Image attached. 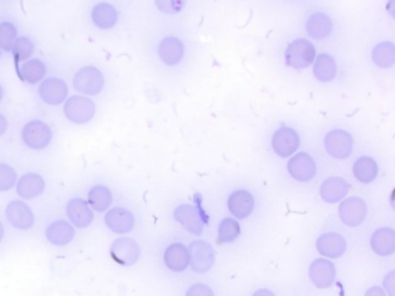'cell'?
I'll use <instances>...</instances> for the list:
<instances>
[{
	"mask_svg": "<svg viewBox=\"0 0 395 296\" xmlns=\"http://www.w3.org/2000/svg\"><path fill=\"white\" fill-rule=\"evenodd\" d=\"M287 171L298 183H309L317 175V164L307 153H298L287 162Z\"/></svg>",
	"mask_w": 395,
	"mask_h": 296,
	"instance_id": "30bf717a",
	"label": "cell"
},
{
	"mask_svg": "<svg viewBox=\"0 0 395 296\" xmlns=\"http://www.w3.org/2000/svg\"><path fill=\"white\" fill-rule=\"evenodd\" d=\"M372 62L379 68H391L395 65V45L392 42H380L372 50Z\"/></svg>",
	"mask_w": 395,
	"mask_h": 296,
	"instance_id": "4dcf8cb0",
	"label": "cell"
},
{
	"mask_svg": "<svg viewBox=\"0 0 395 296\" xmlns=\"http://www.w3.org/2000/svg\"><path fill=\"white\" fill-rule=\"evenodd\" d=\"M389 203H391V207H392V210H395V188L392 190V193H391V199H389Z\"/></svg>",
	"mask_w": 395,
	"mask_h": 296,
	"instance_id": "7bdbcfd3",
	"label": "cell"
},
{
	"mask_svg": "<svg viewBox=\"0 0 395 296\" xmlns=\"http://www.w3.org/2000/svg\"><path fill=\"white\" fill-rule=\"evenodd\" d=\"M364 296H388L386 292L383 290V287H379V285H374V287H369L366 290Z\"/></svg>",
	"mask_w": 395,
	"mask_h": 296,
	"instance_id": "f35d334b",
	"label": "cell"
},
{
	"mask_svg": "<svg viewBox=\"0 0 395 296\" xmlns=\"http://www.w3.org/2000/svg\"><path fill=\"white\" fill-rule=\"evenodd\" d=\"M349 183L340 176H331L323 180L322 187H319V196L327 204H337L340 200H344L347 193H349Z\"/></svg>",
	"mask_w": 395,
	"mask_h": 296,
	"instance_id": "5bb4252c",
	"label": "cell"
},
{
	"mask_svg": "<svg viewBox=\"0 0 395 296\" xmlns=\"http://www.w3.org/2000/svg\"><path fill=\"white\" fill-rule=\"evenodd\" d=\"M17 195L24 199H34L43 193L45 180L37 173H26L16 184Z\"/></svg>",
	"mask_w": 395,
	"mask_h": 296,
	"instance_id": "603a6c76",
	"label": "cell"
},
{
	"mask_svg": "<svg viewBox=\"0 0 395 296\" xmlns=\"http://www.w3.org/2000/svg\"><path fill=\"white\" fill-rule=\"evenodd\" d=\"M173 216L178 223H180L187 232H190L193 235H201L202 233V223L200 216H198L196 210L189 205V204H183L178 205L173 212Z\"/></svg>",
	"mask_w": 395,
	"mask_h": 296,
	"instance_id": "cb8c5ba5",
	"label": "cell"
},
{
	"mask_svg": "<svg viewBox=\"0 0 395 296\" xmlns=\"http://www.w3.org/2000/svg\"><path fill=\"white\" fill-rule=\"evenodd\" d=\"M337 278V269L332 261L326 257L315 260L309 267V280L317 289H329L332 287Z\"/></svg>",
	"mask_w": 395,
	"mask_h": 296,
	"instance_id": "9c48e42d",
	"label": "cell"
},
{
	"mask_svg": "<svg viewBox=\"0 0 395 296\" xmlns=\"http://www.w3.org/2000/svg\"><path fill=\"white\" fill-rule=\"evenodd\" d=\"M21 78L28 83H37L41 82L46 74V66L39 59H30L24 62L22 65L17 66Z\"/></svg>",
	"mask_w": 395,
	"mask_h": 296,
	"instance_id": "f546056e",
	"label": "cell"
},
{
	"mask_svg": "<svg viewBox=\"0 0 395 296\" xmlns=\"http://www.w3.org/2000/svg\"><path fill=\"white\" fill-rule=\"evenodd\" d=\"M158 54L165 65H178L184 57V44L175 36H167L158 46Z\"/></svg>",
	"mask_w": 395,
	"mask_h": 296,
	"instance_id": "d6986e66",
	"label": "cell"
},
{
	"mask_svg": "<svg viewBox=\"0 0 395 296\" xmlns=\"http://www.w3.org/2000/svg\"><path fill=\"white\" fill-rule=\"evenodd\" d=\"M272 148L279 158H290L299 148L298 133L290 127H281L274 133Z\"/></svg>",
	"mask_w": 395,
	"mask_h": 296,
	"instance_id": "8fae6325",
	"label": "cell"
},
{
	"mask_svg": "<svg viewBox=\"0 0 395 296\" xmlns=\"http://www.w3.org/2000/svg\"><path fill=\"white\" fill-rule=\"evenodd\" d=\"M184 5H185L184 2H178V0H161V2H156V6L161 9L163 13H168V14L180 13Z\"/></svg>",
	"mask_w": 395,
	"mask_h": 296,
	"instance_id": "8d00e7d4",
	"label": "cell"
},
{
	"mask_svg": "<svg viewBox=\"0 0 395 296\" xmlns=\"http://www.w3.org/2000/svg\"><path fill=\"white\" fill-rule=\"evenodd\" d=\"M324 148L331 158L344 160L352 155L354 138L344 130H332L324 138Z\"/></svg>",
	"mask_w": 395,
	"mask_h": 296,
	"instance_id": "277c9868",
	"label": "cell"
},
{
	"mask_svg": "<svg viewBox=\"0 0 395 296\" xmlns=\"http://www.w3.org/2000/svg\"><path fill=\"white\" fill-rule=\"evenodd\" d=\"M74 227L67 221H54L46 227V240L56 247L68 245L74 240Z\"/></svg>",
	"mask_w": 395,
	"mask_h": 296,
	"instance_id": "7402d4cb",
	"label": "cell"
},
{
	"mask_svg": "<svg viewBox=\"0 0 395 296\" xmlns=\"http://www.w3.org/2000/svg\"><path fill=\"white\" fill-rule=\"evenodd\" d=\"M314 76L319 82H331L337 76V62L331 54H318L314 62Z\"/></svg>",
	"mask_w": 395,
	"mask_h": 296,
	"instance_id": "83f0119b",
	"label": "cell"
},
{
	"mask_svg": "<svg viewBox=\"0 0 395 296\" xmlns=\"http://www.w3.org/2000/svg\"><path fill=\"white\" fill-rule=\"evenodd\" d=\"M110 255L118 264L130 267L140 257V247L131 238H118L110 247Z\"/></svg>",
	"mask_w": 395,
	"mask_h": 296,
	"instance_id": "ba28073f",
	"label": "cell"
},
{
	"mask_svg": "<svg viewBox=\"0 0 395 296\" xmlns=\"http://www.w3.org/2000/svg\"><path fill=\"white\" fill-rule=\"evenodd\" d=\"M17 39V30L11 22L0 24V50L11 51Z\"/></svg>",
	"mask_w": 395,
	"mask_h": 296,
	"instance_id": "836d02e7",
	"label": "cell"
},
{
	"mask_svg": "<svg viewBox=\"0 0 395 296\" xmlns=\"http://www.w3.org/2000/svg\"><path fill=\"white\" fill-rule=\"evenodd\" d=\"M33 51H34V45L30 39H28V37H25V36L17 37L14 45H13V50H11L17 66L22 65L24 62H26L28 57L33 54Z\"/></svg>",
	"mask_w": 395,
	"mask_h": 296,
	"instance_id": "d6a6232c",
	"label": "cell"
},
{
	"mask_svg": "<svg viewBox=\"0 0 395 296\" xmlns=\"http://www.w3.org/2000/svg\"><path fill=\"white\" fill-rule=\"evenodd\" d=\"M352 171L356 180H360L361 184H371L379 175V164L369 156H361L355 160Z\"/></svg>",
	"mask_w": 395,
	"mask_h": 296,
	"instance_id": "4316f807",
	"label": "cell"
},
{
	"mask_svg": "<svg viewBox=\"0 0 395 296\" xmlns=\"http://www.w3.org/2000/svg\"><path fill=\"white\" fill-rule=\"evenodd\" d=\"M2 98H4V90L0 87V102H2Z\"/></svg>",
	"mask_w": 395,
	"mask_h": 296,
	"instance_id": "f6af8a7d",
	"label": "cell"
},
{
	"mask_svg": "<svg viewBox=\"0 0 395 296\" xmlns=\"http://www.w3.org/2000/svg\"><path fill=\"white\" fill-rule=\"evenodd\" d=\"M185 296H215V292L204 282H195L187 289Z\"/></svg>",
	"mask_w": 395,
	"mask_h": 296,
	"instance_id": "d590c367",
	"label": "cell"
},
{
	"mask_svg": "<svg viewBox=\"0 0 395 296\" xmlns=\"http://www.w3.org/2000/svg\"><path fill=\"white\" fill-rule=\"evenodd\" d=\"M347 248V243L344 238L337 232H327L318 236L317 240V250L319 255H323L326 260H335L344 255Z\"/></svg>",
	"mask_w": 395,
	"mask_h": 296,
	"instance_id": "4fadbf2b",
	"label": "cell"
},
{
	"mask_svg": "<svg viewBox=\"0 0 395 296\" xmlns=\"http://www.w3.org/2000/svg\"><path fill=\"white\" fill-rule=\"evenodd\" d=\"M63 113L70 122L82 126V123L90 122L95 116L96 105L86 96H71L65 101Z\"/></svg>",
	"mask_w": 395,
	"mask_h": 296,
	"instance_id": "3957f363",
	"label": "cell"
},
{
	"mask_svg": "<svg viewBox=\"0 0 395 296\" xmlns=\"http://www.w3.org/2000/svg\"><path fill=\"white\" fill-rule=\"evenodd\" d=\"M91 21L101 30H110L118 22V11L111 4H98L91 11Z\"/></svg>",
	"mask_w": 395,
	"mask_h": 296,
	"instance_id": "484cf974",
	"label": "cell"
},
{
	"mask_svg": "<svg viewBox=\"0 0 395 296\" xmlns=\"http://www.w3.org/2000/svg\"><path fill=\"white\" fill-rule=\"evenodd\" d=\"M189 253H190V265L193 272L204 275L213 269L216 253H215V248L209 243L201 240L193 241L189 245Z\"/></svg>",
	"mask_w": 395,
	"mask_h": 296,
	"instance_id": "5b68a950",
	"label": "cell"
},
{
	"mask_svg": "<svg viewBox=\"0 0 395 296\" xmlns=\"http://www.w3.org/2000/svg\"><path fill=\"white\" fill-rule=\"evenodd\" d=\"M383 290L388 296H395V270L389 272L383 280Z\"/></svg>",
	"mask_w": 395,
	"mask_h": 296,
	"instance_id": "74e56055",
	"label": "cell"
},
{
	"mask_svg": "<svg viewBox=\"0 0 395 296\" xmlns=\"http://www.w3.org/2000/svg\"><path fill=\"white\" fill-rule=\"evenodd\" d=\"M17 184V175L13 167L8 164H0V192L13 188Z\"/></svg>",
	"mask_w": 395,
	"mask_h": 296,
	"instance_id": "e575fe53",
	"label": "cell"
},
{
	"mask_svg": "<svg viewBox=\"0 0 395 296\" xmlns=\"http://www.w3.org/2000/svg\"><path fill=\"white\" fill-rule=\"evenodd\" d=\"M252 296H277V295L274 292H272V290H269V289H258V290L253 292Z\"/></svg>",
	"mask_w": 395,
	"mask_h": 296,
	"instance_id": "ab89813d",
	"label": "cell"
},
{
	"mask_svg": "<svg viewBox=\"0 0 395 296\" xmlns=\"http://www.w3.org/2000/svg\"><path fill=\"white\" fill-rule=\"evenodd\" d=\"M74 90H78L83 96H96L102 90L103 85H106V79H103V74L96 66H83L76 74H74L73 79Z\"/></svg>",
	"mask_w": 395,
	"mask_h": 296,
	"instance_id": "7a4b0ae2",
	"label": "cell"
},
{
	"mask_svg": "<svg viewBox=\"0 0 395 296\" xmlns=\"http://www.w3.org/2000/svg\"><path fill=\"white\" fill-rule=\"evenodd\" d=\"M227 207L230 213L237 219H246L255 208V199L246 190H237L229 196Z\"/></svg>",
	"mask_w": 395,
	"mask_h": 296,
	"instance_id": "ffe728a7",
	"label": "cell"
},
{
	"mask_svg": "<svg viewBox=\"0 0 395 296\" xmlns=\"http://www.w3.org/2000/svg\"><path fill=\"white\" fill-rule=\"evenodd\" d=\"M332 28H334V25H332L331 17L322 11L314 13L307 19V24H306L307 34L312 37V39H317V41L326 39V37L332 33Z\"/></svg>",
	"mask_w": 395,
	"mask_h": 296,
	"instance_id": "d4e9b609",
	"label": "cell"
},
{
	"mask_svg": "<svg viewBox=\"0 0 395 296\" xmlns=\"http://www.w3.org/2000/svg\"><path fill=\"white\" fill-rule=\"evenodd\" d=\"M5 131H6V119L4 114H0V136H2Z\"/></svg>",
	"mask_w": 395,
	"mask_h": 296,
	"instance_id": "60d3db41",
	"label": "cell"
},
{
	"mask_svg": "<svg viewBox=\"0 0 395 296\" xmlns=\"http://www.w3.org/2000/svg\"><path fill=\"white\" fill-rule=\"evenodd\" d=\"M67 215L70 224L78 228L88 227L93 223V219H95V213H93L91 207L86 199L81 198H74L70 200L67 205Z\"/></svg>",
	"mask_w": 395,
	"mask_h": 296,
	"instance_id": "ac0fdd59",
	"label": "cell"
},
{
	"mask_svg": "<svg viewBox=\"0 0 395 296\" xmlns=\"http://www.w3.org/2000/svg\"><path fill=\"white\" fill-rule=\"evenodd\" d=\"M53 139V131L50 126L42 121L28 122L22 130V141L26 147L33 150H43L50 146Z\"/></svg>",
	"mask_w": 395,
	"mask_h": 296,
	"instance_id": "52a82bcc",
	"label": "cell"
},
{
	"mask_svg": "<svg viewBox=\"0 0 395 296\" xmlns=\"http://www.w3.org/2000/svg\"><path fill=\"white\" fill-rule=\"evenodd\" d=\"M39 96L45 103L59 105L63 101H67L68 87H67V83H65L59 78L45 79L39 87Z\"/></svg>",
	"mask_w": 395,
	"mask_h": 296,
	"instance_id": "e0dca14e",
	"label": "cell"
},
{
	"mask_svg": "<svg viewBox=\"0 0 395 296\" xmlns=\"http://www.w3.org/2000/svg\"><path fill=\"white\" fill-rule=\"evenodd\" d=\"M241 235V227L237 219L225 218L218 227V238L221 243H232Z\"/></svg>",
	"mask_w": 395,
	"mask_h": 296,
	"instance_id": "1f68e13d",
	"label": "cell"
},
{
	"mask_svg": "<svg viewBox=\"0 0 395 296\" xmlns=\"http://www.w3.org/2000/svg\"><path fill=\"white\" fill-rule=\"evenodd\" d=\"M106 224L111 232L118 235H127L135 228V216L127 208L115 207L107 212Z\"/></svg>",
	"mask_w": 395,
	"mask_h": 296,
	"instance_id": "9a60e30c",
	"label": "cell"
},
{
	"mask_svg": "<svg viewBox=\"0 0 395 296\" xmlns=\"http://www.w3.org/2000/svg\"><path fill=\"white\" fill-rule=\"evenodd\" d=\"M386 9H388V13L395 19V0H392V2H389L386 5Z\"/></svg>",
	"mask_w": 395,
	"mask_h": 296,
	"instance_id": "b9f144b4",
	"label": "cell"
},
{
	"mask_svg": "<svg viewBox=\"0 0 395 296\" xmlns=\"http://www.w3.org/2000/svg\"><path fill=\"white\" fill-rule=\"evenodd\" d=\"M6 219L17 230H28L34 225V213L25 200H13L6 207Z\"/></svg>",
	"mask_w": 395,
	"mask_h": 296,
	"instance_id": "7c38bea8",
	"label": "cell"
},
{
	"mask_svg": "<svg viewBox=\"0 0 395 296\" xmlns=\"http://www.w3.org/2000/svg\"><path fill=\"white\" fill-rule=\"evenodd\" d=\"M2 240H4V225H2V223H0V241Z\"/></svg>",
	"mask_w": 395,
	"mask_h": 296,
	"instance_id": "ee69618b",
	"label": "cell"
},
{
	"mask_svg": "<svg viewBox=\"0 0 395 296\" xmlns=\"http://www.w3.org/2000/svg\"><path fill=\"white\" fill-rule=\"evenodd\" d=\"M371 247L375 255L389 256L395 253V230L389 227L377 228L371 236Z\"/></svg>",
	"mask_w": 395,
	"mask_h": 296,
	"instance_id": "44dd1931",
	"label": "cell"
},
{
	"mask_svg": "<svg viewBox=\"0 0 395 296\" xmlns=\"http://www.w3.org/2000/svg\"><path fill=\"white\" fill-rule=\"evenodd\" d=\"M113 195L110 188L106 185H95L88 192V205L91 207L93 212H106L111 207Z\"/></svg>",
	"mask_w": 395,
	"mask_h": 296,
	"instance_id": "f1b7e54d",
	"label": "cell"
},
{
	"mask_svg": "<svg viewBox=\"0 0 395 296\" xmlns=\"http://www.w3.org/2000/svg\"><path fill=\"white\" fill-rule=\"evenodd\" d=\"M164 264L168 270L175 273L184 272L190 265V253L189 247L181 243H175L168 245L164 252Z\"/></svg>",
	"mask_w": 395,
	"mask_h": 296,
	"instance_id": "2e32d148",
	"label": "cell"
},
{
	"mask_svg": "<svg viewBox=\"0 0 395 296\" xmlns=\"http://www.w3.org/2000/svg\"><path fill=\"white\" fill-rule=\"evenodd\" d=\"M286 63L290 68L303 70L315 62V46L314 44L307 39H295L290 42L284 53Z\"/></svg>",
	"mask_w": 395,
	"mask_h": 296,
	"instance_id": "6da1fadb",
	"label": "cell"
},
{
	"mask_svg": "<svg viewBox=\"0 0 395 296\" xmlns=\"http://www.w3.org/2000/svg\"><path fill=\"white\" fill-rule=\"evenodd\" d=\"M338 216L347 227H359L368 216V204L361 198H346L338 207Z\"/></svg>",
	"mask_w": 395,
	"mask_h": 296,
	"instance_id": "8992f818",
	"label": "cell"
}]
</instances>
